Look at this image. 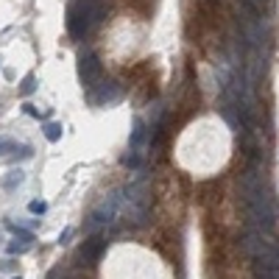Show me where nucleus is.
Listing matches in <instances>:
<instances>
[{"label": "nucleus", "instance_id": "nucleus-1", "mask_svg": "<svg viewBox=\"0 0 279 279\" xmlns=\"http://www.w3.org/2000/svg\"><path fill=\"white\" fill-rule=\"evenodd\" d=\"M243 204V215H246V224L251 229L260 232H271V226L276 224V201H273L271 187H265V182H260L254 190L240 195Z\"/></svg>", "mask_w": 279, "mask_h": 279}, {"label": "nucleus", "instance_id": "nucleus-2", "mask_svg": "<svg viewBox=\"0 0 279 279\" xmlns=\"http://www.w3.org/2000/svg\"><path fill=\"white\" fill-rule=\"evenodd\" d=\"M240 251L251 260H262L271 262V265H279V243L273 240L271 235H262L260 229H249L240 237Z\"/></svg>", "mask_w": 279, "mask_h": 279}, {"label": "nucleus", "instance_id": "nucleus-3", "mask_svg": "<svg viewBox=\"0 0 279 279\" xmlns=\"http://www.w3.org/2000/svg\"><path fill=\"white\" fill-rule=\"evenodd\" d=\"M79 76H81L84 84H95L98 76H101V61H98L92 53H84L81 61H79Z\"/></svg>", "mask_w": 279, "mask_h": 279}, {"label": "nucleus", "instance_id": "nucleus-4", "mask_svg": "<svg viewBox=\"0 0 279 279\" xmlns=\"http://www.w3.org/2000/svg\"><path fill=\"white\" fill-rule=\"evenodd\" d=\"M67 25H70V34H73L76 39H84L87 28H90V12L87 9H81V12H70V20H67Z\"/></svg>", "mask_w": 279, "mask_h": 279}, {"label": "nucleus", "instance_id": "nucleus-5", "mask_svg": "<svg viewBox=\"0 0 279 279\" xmlns=\"http://www.w3.org/2000/svg\"><path fill=\"white\" fill-rule=\"evenodd\" d=\"M103 249V243H101V237H92L90 243H87L84 249H81V260H87V262H92L98 257V251Z\"/></svg>", "mask_w": 279, "mask_h": 279}, {"label": "nucleus", "instance_id": "nucleus-6", "mask_svg": "<svg viewBox=\"0 0 279 279\" xmlns=\"http://www.w3.org/2000/svg\"><path fill=\"white\" fill-rule=\"evenodd\" d=\"M59 134H61V126H56V123H48V126H45V137L48 140H59Z\"/></svg>", "mask_w": 279, "mask_h": 279}, {"label": "nucleus", "instance_id": "nucleus-7", "mask_svg": "<svg viewBox=\"0 0 279 279\" xmlns=\"http://www.w3.org/2000/svg\"><path fill=\"white\" fill-rule=\"evenodd\" d=\"M31 90H34V76H28L25 84H23V92H31Z\"/></svg>", "mask_w": 279, "mask_h": 279}, {"label": "nucleus", "instance_id": "nucleus-8", "mask_svg": "<svg viewBox=\"0 0 279 279\" xmlns=\"http://www.w3.org/2000/svg\"><path fill=\"white\" fill-rule=\"evenodd\" d=\"M31 210H34V213H42V210H45V204H39V201H34V204H31Z\"/></svg>", "mask_w": 279, "mask_h": 279}]
</instances>
